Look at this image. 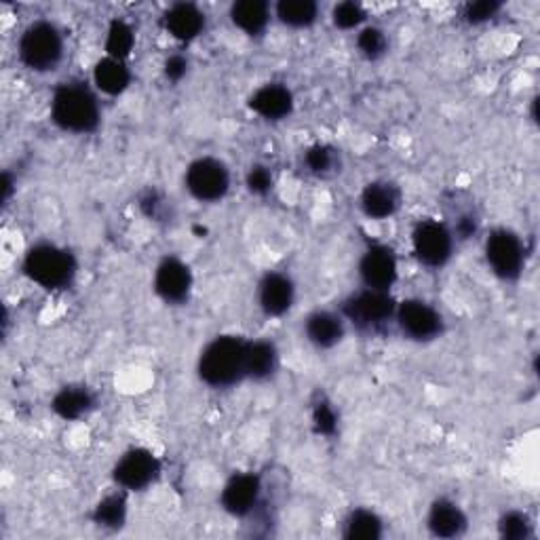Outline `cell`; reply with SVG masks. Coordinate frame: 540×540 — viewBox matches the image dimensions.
Masks as SVG:
<instances>
[{
    "label": "cell",
    "mask_w": 540,
    "mask_h": 540,
    "mask_svg": "<svg viewBox=\"0 0 540 540\" xmlns=\"http://www.w3.org/2000/svg\"><path fill=\"white\" fill-rule=\"evenodd\" d=\"M368 19V13L353 0H346V3H338L332 11V22L340 30H355L361 28V24Z\"/></svg>",
    "instance_id": "4dcf8cb0"
},
{
    "label": "cell",
    "mask_w": 540,
    "mask_h": 540,
    "mask_svg": "<svg viewBox=\"0 0 540 540\" xmlns=\"http://www.w3.org/2000/svg\"><path fill=\"white\" fill-rule=\"evenodd\" d=\"M154 292L167 304H182L192 292V273L180 258H165L154 270Z\"/></svg>",
    "instance_id": "4fadbf2b"
},
{
    "label": "cell",
    "mask_w": 540,
    "mask_h": 540,
    "mask_svg": "<svg viewBox=\"0 0 540 540\" xmlns=\"http://www.w3.org/2000/svg\"><path fill=\"white\" fill-rule=\"evenodd\" d=\"M247 340L239 336H218L199 357V378L214 389L235 387L245 378Z\"/></svg>",
    "instance_id": "6da1fadb"
},
{
    "label": "cell",
    "mask_w": 540,
    "mask_h": 540,
    "mask_svg": "<svg viewBox=\"0 0 540 540\" xmlns=\"http://www.w3.org/2000/svg\"><path fill=\"white\" fill-rule=\"evenodd\" d=\"M357 49L365 60L376 62L389 51V38L384 34V30L376 26H365L357 34Z\"/></svg>",
    "instance_id": "f1b7e54d"
},
{
    "label": "cell",
    "mask_w": 540,
    "mask_h": 540,
    "mask_svg": "<svg viewBox=\"0 0 540 540\" xmlns=\"http://www.w3.org/2000/svg\"><path fill=\"white\" fill-rule=\"evenodd\" d=\"M313 427L319 435L330 437L338 431V414L334 412V408L327 401H319L315 403L313 408Z\"/></svg>",
    "instance_id": "d6a6232c"
},
{
    "label": "cell",
    "mask_w": 540,
    "mask_h": 540,
    "mask_svg": "<svg viewBox=\"0 0 540 540\" xmlns=\"http://www.w3.org/2000/svg\"><path fill=\"white\" fill-rule=\"evenodd\" d=\"M395 323L403 336L414 342H431L443 334V317L437 308L420 298H410L397 304Z\"/></svg>",
    "instance_id": "9c48e42d"
},
{
    "label": "cell",
    "mask_w": 540,
    "mask_h": 540,
    "mask_svg": "<svg viewBox=\"0 0 540 540\" xmlns=\"http://www.w3.org/2000/svg\"><path fill=\"white\" fill-rule=\"evenodd\" d=\"M270 5L264 0H239L230 7V22L247 36H260L270 22Z\"/></svg>",
    "instance_id": "44dd1931"
},
{
    "label": "cell",
    "mask_w": 540,
    "mask_h": 540,
    "mask_svg": "<svg viewBox=\"0 0 540 540\" xmlns=\"http://www.w3.org/2000/svg\"><path fill=\"white\" fill-rule=\"evenodd\" d=\"M24 273L45 289H64L76 277V260L68 249L53 243L34 245L24 258Z\"/></svg>",
    "instance_id": "277c9868"
},
{
    "label": "cell",
    "mask_w": 540,
    "mask_h": 540,
    "mask_svg": "<svg viewBox=\"0 0 540 540\" xmlns=\"http://www.w3.org/2000/svg\"><path fill=\"white\" fill-rule=\"evenodd\" d=\"M382 536V519L370 509H357L344 519V538L376 540Z\"/></svg>",
    "instance_id": "d4e9b609"
},
{
    "label": "cell",
    "mask_w": 540,
    "mask_h": 540,
    "mask_svg": "<svg viewBox=\"0 0 540 540\" xmlns=\"http://www.w3.org/2000/svg\"><path fill=\"white\" fill-rule=\"evenodd\" d=\"M304 167L317 178H327L338 171L340 154L330 144H315L304 152Z\"/></svg>",
    "instance_id": "4316f807"
},
{
    "label": "cell",
    "mask_w": 540,
    "mask_h": 540,
    "mask_svg": "<svg viewBox=\"0 0 540 540\" xmlns=\"http://www.w3.org/2000/svg\"><path fill=\"white\" fill-rule=\"evenodd\" d=\"M165 30L180 43H190L199 38L205 30V13L192 3H176L171 5L163 17Z\"/></svg>",
    "instance_id": "e0dca14e"
},
{
    "label": "cell",
    "mask_w": 540,
    "mask_h": 540,
    "mask_svg": "<svg viewBox=\"0 0 540 540\" xmlns=\"http://www.w3.org/2000/svg\"><path fill=\"white\" fill-rule=\"evenodd\" d=\"M304 334L315 349L319 351L334 349L346 334L344 317L332 311H315L313 315H308L304 323Z\"/></svg>",
    "instance_id": "ac0fdd59"
},
{
    "label": "cell",
    "mask_w": 540,
    "mask_h": 540,
    "mask_svg": "<svg viewBox=\"0 0 540 540\" xmlns=\"http://www.w3.org/2000/svg\"><path fill=\"white\" fill-rule=\"evenodd\" d=\"M106 55L125 62L135 47V30L125 19H112L106 32Z\"/></svg>",
    "instance_id": "484cf974"
},
{
    "label": "cell",
    "mask_w": 540,
    "mask_h": 540,
    "mask_svg": "<svg viewBox=\"0 0 540 540\" xmlns=\"http://www.w3.org/2000/svg\"><path fill=\"white\" fill-rule=\"evenodd\" d=\"M184 184L197 201L218 203L230 190V171L220 159L201 157L188 165Z\"/></svg>",
    "instance_id": "52a82bcc"
},
{
    "label": "cell",
    "mask_w": 540,
    "mask_h": 540,
    "mask_svg": "<svg viewBox=\"0 0 540 540\" xmlns=\"http://www.w3.org/2000/svg\"><path fill=\"white\" fill-rule=\"evenodd\" d=\"M140 207H142V211L150 220H159L163 216V211L167 209L165 199L159 195V192H154V190H148L146 195L140 199Z\"/></svg>",
    "instance_id": "d590c367"
},
{
    "label": "cell",
    "mask_w": 540,
    "mask_h": 540,
    "mask_svg": "<svg viewBox=\"0 0 540 540\" xmlns=\"http://www.w3.org/2000/svg\"><path fill=\"white\" fill-rule=\"evenodd\" d=\"M279 368V351L270 340L247 342L245 353V378L249 380H268Z\"/></svg>",
    "instance_id": "ffe728a7"
},
{
    "label": "cell",
    "mask_w": 540,
    "mask_h": 540,
    "mask_svg": "<svg viewBox=\"0 0 540 540\" xmlns=\"http://www.w3.org/2000/svg\"><path fill=\"white\" fill-rule=\"evenodd\" d=\"M359 277L365 287L389 292L399 277L397 256L389 245H372L359 260Z\"/></svg>",
    "instance_id": "8fae6325"
},
{
    "label": "cell",
    "mask_w": 540,
    "mask_h": 540,
    "mask_svg": "<svg viewBox=\"0 0 540 540\" xmlns=\"http://www.w3.org/2000/svg\"><path fill=\"white\" fill-rule=\"evenodd\" d=\"M188 60L182 55V53H173L169 55L165 60V66H163V72L167 76V81L171 83H180L184 76L188 74Z\"/></svg>",
    "instance_id": "e575fe53"
},
{
    "label": "cell",
    "mask_w": 540,
    "mask_h": 540,
    "mask_svg": "<svg viewBox=\"0 0 540 540\" xmlns=\"http://www.w3.org/2000/svg\"><path fill=\"white\" fill-rule=\"evenodd\" d=\"M93 83L106 95H121L131 83V72L125 62L106 55L93 68Z\"/></svg>",
    "instance_id": "7402d4cb"
},
{
    "label": "cell",
    "mask_w": 540,
    "mask_h": 540,
    "mask_svg": "<svg viewBox=\"0 0 540 540\" xmlns=\"http://www.w3.org/2000/svg\"><path fill=\"white\" fill-rule=\"evenodd\" d=\"M95 405V397L87 387H64L51 401L53 412L64 420H79L89 414Z\"/></svg>",
    "instance_id": "603a6c76"
},
{
    "label": "cell",
    "mask_w": 540,
    "mask_h": 540,
    "mask_svg": "<svg viewBox=\"0 0 540 540\" xmlns=\"http://www.w3.org/2000/svg\"><path fill=\"white\" fill-rule=\"evenodd\" d=\"M262 498V481L254 473H237L222 490V507L233 517L252 515Z\"/></svg>",
    "instance_id": "7c38bea8"
},
{
    "label": "cell",
    "mask_w": 540,
    "mask_h": 540,
    "mask_svg": "<svg viewBox=\"0 0 540 540\" xmlns=\"http://www.w3.org/2000/svg\"><path fill=\"white\" fill-rule=\"evenodd\" d=\"M294 281L283 273H266L258 285V304L268 317H283L294 306Z\"/></svg>",
    "instance_id": "5bb4252c"
},
{
    "label": "cell",
    "mask_w": 540,
    "mask_h": 540,
    "mask_svg": "<svg viewBox=\"0 0 540 540\" xmlns=\"http://www.w3.org/2000/svg\"><path fill=\"white\" fill-rule=\"evenodd\" d=\"M486 260L492 273L503 281H515L522 277L526 266V249L509 228H496L486 239Z\"/></svg>",
    "instance_id": "8992f818"
},
{
    "label": "cell",
    "mask_w": 540,
    "mask_h": 540,
    "mask_svg": "<svg viewBox=\"0 0 540 540\" xmlns=\"http://www.w3.org/2000/svg\"><path fill=\"white\" fill-rule=\"evenodd\" d=\"M395 313L397 304L391 294L370 287H363L361 292H355L342 304V317L365 334L387 330L389 323L395 321Z\"/></svg>",
    "instance_id": "5b68a950"
},
{
    "label": "cell",
    "mask_w": 540,
    "mask_h": 540,
    "mask_svg": "<svg viewBox=\"0 0 540 540\" xmlns=\"http://www.w3.org/2000/svg\"><path fill=\"white\" fill-rule=\"evenodd\" d=\"M427 524L433 536L456 538L467 530V515L454 503V500L439 498L431 505Z\"/></svg>",
    "instance_id": "d6986e66"
},
{
    "label": "cell",
    "mask_w": 540,
    "mask_h": 540,
    "mask_svg": "<svg viewBox=\"0 0 540 540\" xmlns=\"http://www.w3.org/2000/svg\"><path fill=\"white\" fill-rule=\"evenodd\" d=\"M17 55L32 72H51L64 60V36L55 24L34 22L30 24L17 43Z\"/></svg>",
    "instance_id": "3957f363"
},
{
    "label": "cell",
    "mask_w": 540,
    "mask_h": 540,
    "mask_svg": "<svg viewBox=\"0 0 540 540\" xmlns=\"http://www.w3.org/2000/svg\"><path fill=\"white\" fill-rule=\"evenodd\" d=\"M359 205L363 214L372 220L393 218L401 205V192L393 182L376 180L363 188Z\"/></svg>",
    "instance_id": "2e32d148"
},
{
    "label": "cell",
    "mask_w": 540,
    "mask_h": 540,
    "mask_svg": "<svg viewBox=\"0 0 540 540\" xmlns=\"http://www.w3.org/2000/svg\"><path fill=\"white\" fill-rule=\"evenodd\" d=\"M245 184L252 195H258V197L268 195L270 188H273V173H270V169L264 165H256L247 171Z\"/></svg>",
    "instance_id": "836d02e7"
},
{
    "label": "cell",
    "mask_w": 540,
    "mask_h": 540,
    "mask_svg": "<svg viewBox=\"0 0 540 540\" xmlns=\"http://www.w3.org/2000/svg\"><path fill=\"white\" fill-rule=\"evenodd\" d=\"M412 247L424 266L441 268L450 262L454 254V235L439 220H422L412 233Z\"/></svg>",
    "instance_id": "ba28073f"
},
{
    "label": "cell",
    "mask_w": 540,
    "mask_h": 540,
    "mask_svg": "<svg viewBox=\"0 0 540 540\" xmlns=\"http://www.w3.org/2000/svg\"><path fill=\"white\" fill-rule=\"evenodd\" d=\"M275 15L283 26L311 28L319 19V5L315 0H281L275 7Z\"/></svg>",
    "instance_id": "cb8c5ba5"
},
{
    "label": "cell",
    "mask_w": 540,
    "mask_h": 540,
    "mask_svg": "<svg viewBox=\"0 0 540 540\" xmlns=\"http://www.w3.org/2000/svg\"><path fill=\"white\" fill-rule=\"evenodd\" d=\"M127 519V500L123 494H108L102 498L98 507L93 511V522L108 528V530H119Z\"/></svg>",
    "instance_id": "83f0119b"
},
{
    "label": "cell",
    "mask_w": 540,
    "mask_h": 540,
    "mask_svg": "<svg viewBox=\"0 0 540 540\" xmlns=\"http://www.w3.org/2000/svg\"><path fill=\"white\" fill-rule=\"evenodd\" d=\"M249 108L266 121H283L294 112V93L281 83H266L249 98Z\"/></svg>",
    "instance_id": "9a60e30c"
},
{
    "label": "cell",
    "mask_w": 540,
    "mask_h": 540,
    "mask_svg": "<svg viewBox=\"0 0 540 540\" xmlns=\"http://www.w3.org/2000/svg\"><path fill=\"white\" fill-rule=\"evenodd\" d=\"M500 536L507 540H526L532 536V522L530 517L522 511H509L498 522Z\"/></svg>",
    "instance_id": "f546056e"
},
{
    "label": "cell",
    "mask_w": 540,
    "mask_h": 540,
    "mask_svg": "<svg viewBox=\"0 0 540 540\" xmlns=\"http://www.w3.org/2000/svg\"><path fill=\"white\" fill-rule=\"evenodd\" d=\"M161 475V462L146 448H133L125 452L117 465H114L112 477L123 490L140 492L157 481Z\"/></svg>",
    "instance_id": "30bf717a"
},
{
    "label": "cell",
    "mask_w": 540,
    "mask_h": 540,
    "mask_svg": "<svg viewBox=\"0 0 540 540\" xmlns=\"http://www.w3.org/2000/svg\"><path fill=\"white\" fill-rule=\"evenodd\" d=\"M500 9H503V3H496V0H477V3H469L465 7L462 17H465L467 24L479 26L494 19Z\"/></svg>",
    "instance_id": "1f68e13d"
},
{
    "label": "cell",
    "mask_w": 540,
    "mask_h": 540,
    "mask_svg": "<svg viewBox=\"0 0 540 540\" xmlns=\"http://www.w3.org/2000/svg\"><path fill=\"white\" fill-rule=\"evenodd\" d=\"M51 119L68 133H93L102 119L100 102L83 83H64L53 93Z\"/></svg>",
    "instance_id": "7a4b0ae2"
},
{
    "label": "cell",
    "mask_w": 540,
    "mask_h": 540,
    "mask_svg": "<svg viewBox=\"0 0 540 540\" xmlns=\"http://www.w3.org/2000/svg\"><path fill=\"white\" fill-rule=\"evenodd\" d=\"M11 186H13L11 176H9V173H5V176H3V203H7L9 197H11Z\"/></svg>",
    "instance_id": "8d00e7d4"
}]
</instances>
